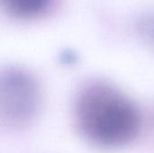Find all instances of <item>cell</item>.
<instances>
[{
	"mask_svg": "<svg viewBox=\"0 0 154 153\" xmlns=\"http://www.w3.org/2000/svg\"><path fill=\"white\" fill-rule=\"evenodd\" d=\"M72 120L85 142L106 150L131 144L143 124V113L135 101L103 79L88 80L78 88L72 102Z\"/></svg>",
	"mask_w": 154,
	"mask_h": 153,
	"instance_id": "6da1fadb",
	"label": "cell"
},
{
	"mask_svg": "<svg viewBox=\"0 0 154 153\" xmlns=\"http://www.w3.org/2000/svg\"><path fill=\"white\" fill-rule=\"evenodd\" d=\"M42 92L36 77L27 69L9 65L0 72V123L8 131L31 126L40 115Z\"/></svg>",
	"mask_w": 154,
	"mask_h": 153,
	"instance_id": "7a4b0ae2",
	"label": "cell"
},
{
	"mask_svg": "<svg viewBox=\"0 0 154 153\" xmlns=\"http://www.w3.org/2000/svg\"><path fill=\"white\" fill-rule=\"evenodd\" d=\"M57 0H0L1 7L10 17L19 21H32L47 14Z\"/></svg>",
	"mask_w": 154,
	"mask_h": 153,
	"instance_id": "3957f363",
	"label": "cell"
},
{
	"mask_svg": "<svg viewBox=\"0 0 154 153\" xmlns=\"http://www.w3.org/2000/svg\"><path fill=\"white\" fill-rule=\"evenodd\" d=\"M134 30L141 42L154 51V8L143 12L137 17Z\"/></svg>",
	"mask_w": 154,
	"mask_h": 153,
	"instance_id": "277c9868",
	"label": "cell"
}]
</instances>
